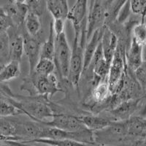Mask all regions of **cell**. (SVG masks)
I'll use <instances>...</instances> for the list:
<instances>
[{"label":"cell","instance_id":"1","mask_svg":"<svg viewBox=\"0 0 146 146\" xmlns=\"http://www.w3.org/2000/svg\"><path fill=\"white\" fill-rule=\"evenodd\" d=\"M81 29H74L75 35L73 40V45L72 48V56L70 62V72L68 80L72 86L78 88L80 78L83 72V54L86 45H83L80 41Z\"/></svg>","mask_w":146,"mask_h":146},{"label":"cell","instance_id":"2","mask_svg":"<svg viewBox=\"0 0 146 146\" xmlns=\"http://www.w3.org/2000/svg\"><path fill=\"white\" fill-rule=\"evenodd\" d=\"M71 56L72 48L69 45L66 33L63 32L62 35L56 36V49L53 61L60 78L68 79Z\"/></svg>","mask_w":146,"mask_h":146},{"label":"cell","instance_id":"3","mask_svg":"<svg viewBox=\"0 0 146 146\" xmlns=\"http://www.w3.org/2000/svg\"><path fill=\"white\" fill-rule=\"evenodd\" d=\"M31 78L37 95H41L51 100L57 92H64L59 85V80L57 75L52 72L48 75H38L34 73L29 75Z\"/></svg>","mask_w":146,"mask_h":146},{"label":"cell","instance_id":"4","mask_svg":"<svg viewBox=\"0 0 146 146\" xmlns=\"http://www.w3.org/2000/svg\"><path fill=\"white\" fill-rule=\"evenodd\" d=\"M42 122L47 126H53L68 131H80L88 129L82 122L79 116H75L63 113H55L51 121L48 122L42 121Z\"/></svg>","mask_w":146,"mask_h":146},{"label":"cell","instance_id":"5","mask_svg":"<svg viewBox=\"0 0 146 146\" xmlns=\"http://www.w3.org/2000/svg\"><path fill=\"white\" fill-rule=\"evenodd\" d=\"M106 12L102 0H92L87 18V41L89 40L96 29L102 27L103 21H105L106 19Z\"/></svg>","mask_w":146,"mask_h":146},{"label":"cell","instance_id":"6","mask_svg":"<svg viewBox=\"0 0 146 146\" xmlns=\"http://www.w3.org/2000/svg\"><path fill=\"white\" fill-rule=\"evenodd\" d=\"M24 39V53L28 58L29 64V75L35 73V66L40 58L41 42L36 36H32L27 32L23 34Z\"/></svg>","mask_w":146,"mask_h":146},{"label":"cell","instance_id":"7","mask_svg":"<svg viewBox=\"0 0 146 146\" xmlns=\"http://www.w3.org/2000/svg\"><path fill=\"white\" fill-rule=\"evenodd\" d=\"M102 42L105 59L111 64L118 45V36L107 25H104Z\"/></svg>","mask_w":146,"mask_h":146},{"label":"cell","instance_id":"8","mask_svg":"<svg viewBox=\"0 0 146 146\" xmlns=\"http://www.w3.org/2000/svg\"><path fill=\"white\" fill-rule=\"evenodd\" d=\"M144 45L139 43L132 36L126 50V62L129 70L135 72V70L143 64V49Z\"/></svg>","mask_w":146,"mask_h":146},{"label":"cell","instance_id":"9","mask_svg":"<svg viewBox=\"0 0 146 146\" xmlns=\"http://www.w3.org/2000/svg\"><path fill=\"white\" fill-rule=\"evenodd\" d=\"M16 27H13L8 29L10 36V60L21 62L24 53V39L23 35L16 32Z\"/></svg>","mask_w":146,"mask_h":146},{"label":"cell","instance_id":"10","mask_svg":"<svg viewBox=\"0 0 146 146\" xmlns=\"http://www.w3.org/2000/svg\"><path fill=\"white\" fill-rule=\"evenodd\" d=\"M103 29H104V26L96 29L89 40L87 41V44L85 46L84 54H83V68H84L83 71L86 70L91 64L97 46L102 38Z\"/></svg>","mask_w":146,"mask_h":146},{"label":"cell","instance_id":"11","mask_svg":"<svg viewBox=\"0 0 146 146\" xmlns=\"http://www.w3.org/2000/svg\"><path fill=\"white\" fill-rule=\"evenodd\" d=\"M128 134L131 136L146 138V118L139 116H131L124 120Z\"/></svg>","mask_w":146,"mask_h":146},{"label":"cell","instance_id":"12","mask_svg":"<svg viewBox=\"0 0 146 146\" xmlns=\"http://www.w3.org/2000/svg\"><path fill=\"white\" fill-rule=\"evenodd\" d=\"M79 118L88 129L93 131L103 129L114 121L109 117L100 116L96 115H85L79 116Z\"/></svg>","mask_w":146,"mask_h":146},{"label":"cell","instance_id":"13","mask_svg":"<svg viewBox=\"0 0 146 146\" xmlns=\"http://www.w3.org/2000/svg\"><path fill=\"white\" fill-rule=\"evenodd\" d=\"M47 10L53 18L67 19L70 9L67 0H46Z\"/></svg>","mask_w":146,"mask_h":146},{"label":"cell","instance_id":"14","mask_svg":"<svg viewBox=\"0 0 146 146\" xmlns=\"http://www.w3.org/2000/svg\"><path fill=\"white\" fill-rule=\"evenodd\" d=\"M21 75L20 62L10 60V62L1 66L0 80L2 83L10 81L17 78Z\"/></svg>","mask_w":146,"mask_h":146},{"label":"cell","instance_id":"15","mask_svg":"<svg viewBox=\"0 0 146 146\" xmlns=\"http://www.w3.org/2000/svg\"><path fill=\"white\" fill-rule=\"evenodd\" d=\"M55 49H56V35L53 28V21H51L50 23V29H49L48 38L42 45L40 58H46L54 60Z\"/></svg>","mask_w":146,"mask_h":146},{"label":"cell","instance_id":"16","mask_svg":"<svg viewBox=\"0 0 146 146\" xmlns=\"http://www.w3.org/2000/svg\"><path fill=\"white\" fill-rule=\"evenodd\" d=\"M24 28L26 32L32 36H37L41 29L40 15L29 11L24 20Z\"/></svg>","mask_w":146,"mask_h":146},{"label":"cell","instance_id":"17","mask_svg":"<svg viewBox=\"0 0 146 146\" xmlns=\"http://www.w3.org/2000/svg\"><path fill=\"white\" fill-rule=\"evenodd\" d=\"M111 94L110 91L108 80H102L100 83L94 87L91 93V97L94 103H100L105 101Z\"/></svg>","mask_w":146,"mask_h":146},{"label":"cell","instance_id":"18","mask_svg":"<svg viewBox=\"0 0 146 146\" xmlns=\"http://www.w3.org/2000/svg\"><path fill=\"white\" fill-rule=\"evenodd\" d=\"M0 56L1 66L10 61V36L7 31H1L0 32Z\"/></svg>","mask_w":146,"mask_h":146},{"label":"cell","instance_id":"19","mask_svg":"<svg viewBox=\"0 0 146 146\" xmlns=\"http://www.w3.org/2000/svg\"><path fill=\"white\" fill-rule=\"evenodd\" d=\"M21 114H23V112L21 110L17 107L13 102H12L6 97L2 96L1 99V108H0L1 117L8 118Z\"/></svg>","mask_w":146,"mask_h":146},{"label":"cell","instance_id":"20","mask_svg":"<svg viewBox=\"0 0 146 146\" xmlns=\"http://www.w3.org/2000/svg\"><path fill=\"white\" fill-rule=\"evenodd\" d=\"M56 64L53 60L46 58H40L35 66V72L42 75H48L54 72Z\"/></svg>","mask_w":146,"mask_h":146},{"label":"cell","instance_id":"21","mask_svg":"<svg viewBox=\"0 0 146 146\" xmlns=\"http://www.w3.org/2000/svg\"><path fill=\"white\" fill-rule=\"evenodd\" d=\"M129 5L131 13L141 17V22L145 23L146 17V0H129Z\"/></svg>","mask_w":146,"mask_h":146},{"label":"cell","instance_id":"22","mask_svg":"<svg viewBox=\"0 0 146 146\" xmlns=\"http://www.w3.org/2000/svg\"><path fill=\"white\" fill-rule=\"evenodd\" d=\"M24 3L28 6L30 12L41 16L47 9L46 0H26Z\"/></svg>","mask_w":146,"mask_h":146},{"label":"cell","instance_id":"23","mask_svg":"<svg viewBox=\"0 0 146 146\" xmlns=\"http://www.w3.org/2000/svg\"><path fill=\"white\" fill-rule=\"evenodd\" d=\"M131 36L140 43L145 45L146 44V23H137L132 29V35Z\"/></svg>","mask_w":146,"mask_h":146},{"label":"cell","instance_id":"24","mask_svg":"<svg viewBox=\"0 0 146 146\" xmlns=\"http://www.w3.org/2000/svg\"><path fill=\"white\" fill-rule=\"evenodd\" d=\"M15 27L13 18L7 15L2 9H1L0 14V29L1 31H7L12 27Z\"/></svg>","mask_w":146,"mask_h":146},{"label":"cell","instance_id":"25","mask_svg":"<svg viewBox=\"0 0 146 146\" xmlns=\"http://www.w3.org/2000/svg\"><path fill=\"white\" fill-rule=\"evenodd\" d=\"M137 80L140 83L143 90L146 89V62H143L140 66L135 71Z\"/></svg>","mask_w":146,"mask_h":146},{"label":"cell","instance_id":"26","mask_svg":"<svg viewBox=\"0 0 146 146\" xmlns=\"http://www.w3.org/2000/svg\"><path fill=\"white\" fill-rule=\"evenodd\" d=\"M64 21L63 18H53V28L56 36L62 35L64 32Z\"/></svg>","mask_w":146,"mask_h":146},{"label":"cell","instance_id":"27","mask_svg":"<svg viewBox=\"0 0 146 146\" xmlns=\"http://www.w3.org/2000/svg\"><path fill=\"white\" fill-rule=\"evenodd\" d=\"M18 1H19V2H24L26 1V0H18Z\"/></svg>","mask_w":146,"mask_h":146}]
</instances>
